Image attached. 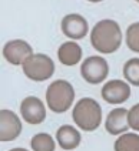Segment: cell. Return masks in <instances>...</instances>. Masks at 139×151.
Instances as JSON below:
<instances>
[{"label":"cell","mask_w":139,"mask_h":151,"mask_svg":"<svg viewBox=\"0 0 139 151\" xmlns=\"http://www.w3.org/2000/svg\"><path fill=\"white\" fill-rule=\"evenodd\" d=\"M90 43L99 53H115L122 43V30L119 24L109 19L98 22L90 32Z\"/></svg>","instance_id":"obj_1"},{"label":"cell","mask_w":139,"mask_h":151,"mask_svg":"<svg viewBox=\"0 0 139 151\" xmlns=\"http://www.w3.org/2000/svg\"><path fill=\"white\" fill-rule=\"evenodd\" d=\"M73 121L83 131H95L102 123V109L99 103L90 97L80 99L72 111Z\"/></svg>","instance_id":"obj_2"},{"label":"cell","mask_w":139,"mask_h":151,"mask_svg":"<svg viewBox=\"0 0 139 151\" xmlns=\"http://www.w3.org/2000/svg\"><path fill=\"white\" fill-rule=\"evenodd\" d=\"M75 100L73 86L66 80H56L46 90V103L53 113H65Z\"/></svg>","instance_id":"obj_3"},{"label":"cell","mask_w":139,"mask_h":151,"mask_svg":"<svg viewBox=\"0 0 139 151\" xmlns=\"http://www.w3.org/2000/svg\"><path fill=\"white\" fill-rule=\"evenodd\" d=\"M23 73L33 81H44L55 73V63L46 54H33L22 64Z\"/></svg>","instance_id":"obj_4"},{"label":"cell","mask_w":139,"mask_h":151,"mask_svg":"<svg viewBox=\"0 0 139 151\" xmlns=\"http://www.w3.org/2000/svg\"><path fill=\"white\" fill-rule=\"evenodd\" d=\"M80 74L87 83L99 84L105 81V78L109 74V64L100 56H90L86 60H83Z\"/></svg>","instance_id":"obj_5"},{"label":"cell","mask_w":139,"mask_h":151,"mask_svg":"<svg viewBox=\"0 0 139 151\" xmlns=\"http://www.w3.org/2000/svg\"><path fill=\"white\" fill-rule=\"evenodd\" d=\"M102 99L109 104L119 106L130 97L129 83L123 80H111L102 87Z\"/></svg>","instance_id":"obj_6"},{"label":"cell","mask_w":139,"mask_h":151,"mask_svg":"<svg viewBox=\"0 0 139 151\" xmlns=\"http://www.w3.org/2000/svg\"><path fill=\"white\" fill-rule=\"evenodd\" d=\"M30 56H33V49L25 40H10L3 47V57L15 66L23 64Z\"/></svg>","instance_id":"obj_7"},{"label":"cell","mask_w":139,"mask_h":151,"mask_svg":"<svg viewBox=\"0 0 139 151\" xmlns=\"http://www.w3.org/2000/svg\"><path fill=\"white\" fill-rule=\"evenodd\" d=\"M20 114L29 124H40L46 118V107L37 97H26L20 104Z\"/></svg>","instance_id":"obj_8"},{"label":"cell","mask_w":139,"mask_h":151,"mask_svg":"<svg viewBox=\"0 0 139 151\" xmlns=\"http://www.w3.org/2000/svg\"><path fill=\"white\" fill-rule=\"evenodd\" d=\"M22 133V121L20 118L10 110L0 111V140L12 141L16 140Z\"/></svg>","instance_id":"obj_9"},{"label":"cell","mask_w":139,"mask_h":151,"mask_svg":"<svg viewBox=\"0 0 139 151\" xmlns=\"http://www.w3.org/2000/svg\"><path fill=\"white\" fill-rule=\"evenodd\" d=\"M87 30H89V24L86 19L80 14H76V13L66 14L62 20V32L69 39H73V40L83 39L87 34Z\"/></svg>","instance_id":"obj_10"},{"label":"cell","mask_w":139,"mask_h":151,"mask_svg":"<svg viewBox=\"0 0 139 151\" xmlns=\"http://www.w3.org/2000/svg\"><path fill=\"white\" fill-rule=\"evenodd\" d=\"M128 110L119 107V109H113L105 121V128L109 134L112 135H118V134H123L125 131H128L129 123H128Z\"/></svg>","instance_id":"obj_11"},{"label":"cell","mask_w":139,"mask_h":151,"mask_svg":"<svg viewBox=\"0 0 139 151\" xmlns=\"http://www.w3.org/2000/svg\"><path fill=\"white\" fill-rule=\"evenodd\" d=\"M56 140L63 150H75L80 144V133L75 127L65 124L56 131Z\"/></svg>","instance_id":"obj_12"},{"label":"cell","mask_w":139,"mask_h":151,"mask_svg":"<svg viewBox=\"0 0 139 151\" xmlns=\"http://www.w3.org/2000/svg\"><path fill=\"white\" fill-rule=\"evenodd\" d=\"M57 59L65 66H75L82 60V49L75 42L63 43L57 50Z\"/></svg>","instance_id":"obj_13"},{"label":"cell","mask_w":139,"mask_h":151,"mask_svg":"<svg viewBox=\"0 0 139 151\" xmlns=\"http://www.w3.org/2000/svg\"><path fill=\"white\" fill-rule=\"evenodd\" d=\"M115 151H139V135L135 133L122 134L113 145Z\"/></svg>","instance_id":"obj_14"},{"label":"cell","mask_w":139,"mask_h":151,"mask_svg":"<svg viewBox=\"0 0 139 151\" xmlns=\"http://www.w3.org/2000/svg\"><path fill=\"white\" fill-rule=\"evenodd\" d=\"M30 145H32L33 151H55V147H56L55 145V140L46 133L36 134L32 138Z\"/></svg>","instance_id":"obj_15"},{"label":"cell","mask_w":139,"mask_h":151,"mask_svg":"<svg viewBox=\"0 0 139 151\" xmlns=\"http://www.w3.org/2000/svg\"><path fill=\"white\" fill-rule=\"evenodd\" d=\"M123 77L126 83L139 87V59H130L123 64Z\"/></svg>","instance_id":"obj_16"},{"label":"cell","mask_w":139,"mask_h":151,"mask_svg":"<svg viewBox=\"0 0 139 151\" xmlns=\"http://www.w3.org/2000/svg\"><path fill=\"white\" fill-rule=\"evenodd\" d=\"M126 46L135 53H139V22L132 23L126 29Z\"/></svg>","instance_id":"obj_17"},{"label":"cell","mask_w":139,"mask_h":151,"mask_svg":"<svg viewBox=\"0 0 139 151\" xmlns=\"http://www.w3.org/2000/svg\"><path fill=\"white\" fill-rule=\"evenodd\" d=\"M128 123L129 127L135 131H139V103L132 106V109L128 113Z\"/></svg>","instance_id":"obj_18"},{"label":"cell","mask_w":139,"mask_h":151,"mask_svg":"<svg viewBox=\"0 0 139 151\" xmlns=\"http://www.w3.org/2000/svg\"><path fill=\"white\" fill-rule=\"evenodd\" d=\"M9 151H27L26 148H20V147H17V148H12V150H9Z\"/></svg>","instance_id":"obj_19"}]
</instances>
